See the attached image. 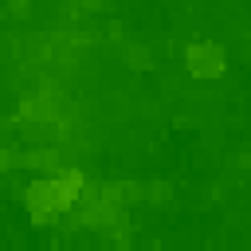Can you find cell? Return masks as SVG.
<instances>
[{
    "mask_svg": "<svg viewBox=\"0 0 251 251\" xmlns=\"http://www.w3.org/2000/svg\"><path fill=\"white\" fill-rule=\"evenodd\" d=\"M82 12H98V8H106V0H75Z\"/></svg>",
    "mask_w": 251,
    "mask_h": 251,
    "instance_id": "3957f363",
    "label": "cell"
},
{
    "mask_svg": "<svg viewBox=\"0 0 251 251\" xmlns=\"http://www.w3.org/2000/svg\"><path fill=\"white\" fill-rule=\"evenodd\" d=\"M8 12H12V16H27V0H12Z\"/></svg>",
    "mask_w": 251,
    "mask_h": 251,
    "instance_id": "277c9868",
    "label": "cell"
},
{
    "mask_svg": "<svg viewBox=\"0 0 251 251\" xmlns=\"http://www.w3.org/2000/svg\"><path fill=\"white\" fill-rule=\"evenodd\" d=\"M126 63H129L133 71H145V67H153V55H149V47L129 43V47H126Z\"/></svg>",
    "mask_w": 251,
    "mask_h": 251,
    "instance_id": "7a4b0ae2",
    "label": "cell"
},
{
    "mask_svg": "<svg viewBox=\"0 0 251 251\" xmlns=\"http://www.w3.org/2000/svg\"><path fill=\"white\" fill-rule=\"evenodd\" d=\"M188 75H196V78H220L224 75V47H216V43H192L188 47Z\"/></svg>",
    "mask_w": 251,
    "mask_h": 251,
    "instance_id": "6da1fadb",
    "label": "cell"
}]
</instances>
